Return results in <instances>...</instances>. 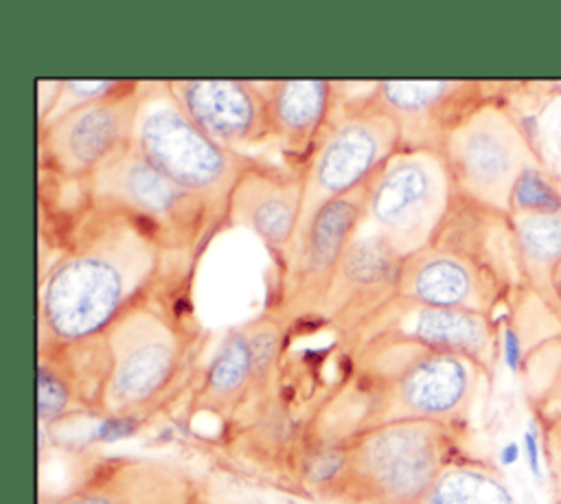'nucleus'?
Returning a JSON list of instances; mask_svg holds the SVG:
<instances>
[{
  "label": "nucleus",
  "instance_id": "obj_4",
  "mask_svg": "<svg viewBox=\"0 0 561 504\" xmlns=\"http://www.w3.org/2000/svg\"><path fill=\"white\" fill-rule=\"evenodd\" d=\"M456 427L401 419L364 425L342 440L335 489L364 504H421L458 458Z\"/></svg>",
  "mask_w": 561,
  "mask_h": 504
},
{
  "label": "nucleus",
  "instance_id": "obj_21",
  "mask_svg": "<svg viewBox=\"0 0 561 504\" xmlns=\"http://www.w3.org/2000/svg\"><path fill=\"white\" fill-rule=\"evenodd\" d=\"M508 226L522 278L554 307L552 272L561 263V210L508 213Z\"/></svg>",
  "mask_w": 561,
  "mask_h": 504
},
{
  "label": "nucleus",
  "instance_id": "obj_8",
  "mask_svg": "<svg viewBox=\"0 0 561 504\" xmlns=\"http://www.w3.org/2000/svg\"><path fill=\"white\" fill-rule=\"evenodd\" d=\"M440 153L456 195L506 215L519 175L541 164L517 112L495 99L478 103L445 136Z\"/></svg>",
  "mask_w": 561,
  "mask_h": 504
},
{
  "label": "nucleus",
  "instance_id": "obj_15",
  "mask_svg": "<svg viewBox=\"0 0 561 504\" xmlns=\"http://www.w3.org/2000/svg\"><path fill=\"white\" fill-rule=\"evenodd\" d=\"M305 206L300 167H278L254 160L239 177L226 213V224L252 230L283 263L289 259Z\"/></svg>",
  "mask_w": 561,
  "mask_h": 504
},
{
  "label": "nucleus",
  "instance_id": "obj_5",
  "mask_svg": "<svg viewBox=\"0 0 561 504\" xmlns=\"http://www.w3.org/2000/svg\"><path fill=\"white\" fill-rule=\"evenodd\" d=\"M129 140L162 175L204 199L224 221L239 177L256 160L199 129L167 81L140 83Z\"/></svg>",
  "mask_w": 561,
  "mask_h": 504
},
{
  "label": "nucleus",
  "instance_id": "obj_7",
  "mask_svg": "<svg viewBox=\"0 0 561 504\" xmlns=\"http://www.w3.org/2000/svg\"><path fill=\"white\" fill-rule=\"evenodd\" d=\"M397 151H401L399 125L375 90L340 101L300 167L305 180L300 228L331 199L364 186Z\"/></svg>",
  "mask_w": 561,
  "mask_h": 504
},
{
  "label": "nucleus",
  "instance_id": "obj_16",
  "mask_svg": "<svg viewBox=\"0 0 561 504\" xmlns=\"http://www.w3.org/2000/svg\"><path fill=\"white\" fill-rule=\"evenodd\" d=\"M169 90L215 142L243 153V147L272 138L261 83L237 79H178Z\"/></svg>",
  "mask_w": 561,
  "mask_h": 504
},
{
  "label": "nucleus",
  "instance_id": "obj_2",
  "mask_svg": "<svg viewBox=\"0 0 561 504\" xmlns=\"http://www.w3.org/2000/svg\"><path fill=\"white\" fill-rule=\"evenodd\" d=\"M103 419L142 421L167 405L186 383L195 335L147 294L103 333Z\"/></svg>",
  "mask_w": 561,
  "mask_h": 504
},
{
  "label": "nucleus",
  "instance_id": "obj_3",
  "mask_svg": "<svg viewBox=\"0 0 561 504\" xmlns=\"http://www.w3.org/2000/svg\"><path fill=\"white\" fill-rule=\"evenodd\" d=\"M366 377L373 405L364 425L421 419L460 427L484 370L460 355L425 348L390 333H370Z\"/></svg>",
  "mask_w": 561,
  "mask_h": 504
},
{
  "label": "nucleus",
  "instance_id": "obj_30",
  "mask_svg": "<svg viewBox=\"0 0 561 504\" xmlns=\"http://www.w3.org/2000/svg\"><path fill=\"white\" fill-rule=\"evenodd\" d=\"M552 296H554V309L561 313V263L552 272Z\"/></svg>",
  "mask_w": 561,
  "mask_h": 504
},
{
  "label": "nucleus",
  "instance_id": "obj_28",
  "mask_svg": "<svg viewBox=\"0 0 561 504\" xmlns=\"http://www.w3.org/2000/svg\"><path fill=\"white\" fill-rule=\"evenodd\" d=\"M500 357L511 373H519L524 366V342L511 322L500 327Z\"/></svg>",
  "mask_w": 561,
  "mask_h": 504
},
{
  "label": "nucleus",
  "instance_id": "obj_14",
  "mask_svg": "<svg viewBox=\"0 0 561 504\" xmlns=\"http://www.w3.org/2000/svg\"><path fill=\"white\" fill-rule=\"evenodd\" d=\"M283 348V322L261 316L232 329L210 357L199 381L195 405L213 414H230L274 373Z\"/></svg>",
  "mask_w": 561,
  "mask_h": 504
},
{
  "label": "nucleus",
  "instance_id": "obj_6",
  "mask_svg": "<svg viewBox=\"0 0 561 504\" xmlns=\"http://www.w3.org/2000/svg\"><path fill=\"white\" fill-rule=\"evenodd\" d=\"M456 188L436 149L397 151L366 186L362 237H377L401 259L434 243Z\"/></svg>",
  "mask_w": 561,
  "mask_h": 504
},
{
  "label": "nucleus",
  "instance_id": "obj_26",
  "mask_svg": "<svg viewBox=\"0 0 561 504\" xmlns=\"http://www.w3.org/2000/svg\"><path fill=\"white\" fill-rule=\"evenodd\" d=\"M537 421L541 427L546 471L552 482L554 502L561 504V410L546 416H537Z\"/></svg>",
  "mask_w": 561,
  "mask_h": 504
},
{
  "label": "nucleus",
  "instance_id": "obj_20",
  "mask_svg": "<svg viewBox=\"0 0 561 504\" xmlns=\"http://www.w3.org/2000/svg\"><path fill=\"white\" fill-rule=\"evenodd\" d=\"M261 85L272 138L278 140L289 158H298V167H302L340 103L337 83L327 79H283Z\"/></svg>",
  "mask_w": 561,
  "mask_h": 504
},
{
  "label": "nucleus",
  "instance_id": "obj_12",
  "mask_svg": "<svg viewBox=\"0 0 561 504\" xmlns=\"http://www.w3.org/2000/svg\"><path fill=\"white\" fill-rule=\"evenodd\" d=\"M359 324H368L370 333H390L432 351L467 357L484 370L486 379L500 362V322L489 313L419 305L394 294Z\"/></svg>",
  "mask_w": 561,
  "mask_h": 504
},
{
  "label": "nucleus",
  "instance_id": "obj_1",
  "mask_svg": "<svg viewBox=\"0 0 561 504\" xmlns=\"http://www.w3.org/2000/svg\"><path fill=\"white\" fill-rule=\"evenodd\" d=\"M70 245L42 278L37 342H79L103 333L151 294L167 243L140 215L88 199Z\"/></svg>",
  "mask_w": 561,
  "mask_h": 504
},
{
  "label": "nucleus",
  "instance_id": "obj_22",
  "mask_svg": "<svg viewBox=\"0 0 561 504\" xmlns=\"http://www.w3.org/2000/svg\"><path fill=\"white\" fill-rule=\"evenodd\" d=\"M421 504H517V500L495 465L458 456Z\"/></svg>",
  "mask_w": 561,
  "mask_h": 504
},
{
  "label": "nucleus",
  "instance_id": "obj_18",
  "mask_svg": "<svg viewBox=\"0 0 561 504\" xmlns=\"http://www.w3.org/2000/svg\"><path fill=\"white\" fill-rule=\"evenodd\" d=\"M39 504H195L193 480L171 462L116 458L59 495H42Z\"/></svg>",
  "mask_w": 561,
  "mask_h": 504
},
{
  "label": "nucleus",
  "instance_id": "obj_24",
  "mask_svg": "<svg viewBox=\"0 0 561 504\" xmlns=\"http://www.w3.org/2000/svg\"><path fill=\"white\" fill-rule=\"evenodd\" d=\"M519 121L541 164L561 182V90H554L537 114L530 118L519 116Z\"/></svg>",
  "mask_w": 561,
  "mask_h": 504
},
{
  "label": "nucleus",
  "instance_id": "obj_27",
  "mask_svg": "<svg viewBox=\"0 0 561 504\" xmlns=\"http://www.w3.org/2000/svg\"><path fill=\"white\" fill-rule=\"evenodd\" d=\"M522 454L526 458V467L530 476L537 482H543L546 478V458H543V440H541V427L537 416L528 421L524 434H522Z\"/></svg>",
  "mask_w": 561,
  "mask_h": 504
},
{
  "label": "nucleus",
  "instance_id": "obj_10",
  "mask_svg": "<svg viewBox=\"0 0 561 504\" xmlns=\"http://www.w3.org/2000/svg\"><path fill=\"white\" fill-rule=\"evenodd\" d=\"M140 83L57 112L37 129L39 167L53 177L88 182L94 169L131 136Z\"/></svg>",
  "mask_w": 561,
  "mask_h": 504
},
{
  "label": "nucleus",
  "instance_id": "obj_13",
  "mask_svg": "<svg viewBox=\"0 0 561 504\" xmlns=\"http://www.w3.org/2000/svg\"><path fill=\"white\" fill-rule=\"evenodd\" d=\"M506 289L508 283L484 263L436 243L401 259L394 280L399 298L489 316H495Z\"/></svg>",
  "mask_w": 561,
  "mask_h": 504
},
{
  "label": "nucleus",
  "instance_id": "obj_9",
  "mask_svg": "<svg viewBox=\"0 0 561 504\" xmlns=\"http://www.w3.org/2000/svg\"><path fill=\"white\" fill-rule=\"evenodd\" d=\"M83 195L140 215L158 228L167 250L193 248L224 221L213 206L162 175L129 138L94 169Z\"/></svg>",
  "mask_w": 561,
  "mask_h": 504
},
{
  "label": "nucleus",
  "instance_id": "obj_29",
  "mask_svg": "<svg viewBox=\"0 0 561 504\" xmlns=\"http://www.w3.org/2000/svg\"><path fill=\"white\" fill-rule=\"evenodd\" d=\"M519 456H522V445L515 443V440H508V443H504L500 447L497 460H500L502 467H511V465H515L519 460Z\"/></svg>",
  "mask_w": 561,
  "mask_h": 504
},
{
  "label": "nucleus",
  "instance_id": "obj_19",
  "mask_svg": "<svg viewBox=\"0 0 561 504\" xmlns=\"http://www.w3.org/2000/svg\"><path fill=\"white\" fill-rule=\"evenodd\" d=\"M399 263L401 256L381 239L357 234L320 309L324 318L353 320L355 324L366 320L394 296Z\"/></svg>",
  "mask_w": 561,
  "mask_h": 504
},
{
  "label": "nucleus",
  "instance_id": "obj_11",
  "mask_svg": "<svg viewBox=\"0 0 561 504\" xmlns=\"http://www.w3.org/2000/svg\"><path fill=\"white\" fill-rule=\"evenodd\" d=\"M366 186L324 204L300 228L287 265L283 305L289 313H318L333 285L337 267L359 232Z\"/></svg>",
  "mask_w": 561,
  "mask_h": 504
},
{
  "label": "nucleus",
  "instance_id": "obj_23",
  "mask_svg": "<svg viewBox=\"0 0 561 504\" xmlns=\"http://www.w3.org/2000/svg\"><path fill=\"white\" fill-rule=\"evenodd\" d=\"M90 416L79 390L57 355L37 346V419L39 425H55L68 419Z\"/></svg>",
  "mask_w": 561,
  "mask_h": 504
},
{
  "label": "nucleus",
  "instance_id": "obj_17",
  "mask_svg": "<svg viewBox=\"0 0 561 504\" xmlns=\"http://www.w3.org/2000/svg\"><path fill=\"white\" fill-rule=\"evenodd\" d=\"M373 90L399 125L401 149L440 151L445 136L486 99L480 83L456 79L379 81Z\"/></svg>",
  "mask_w": 561,
  "mask_h": 504
},
{
  "label": "nucleus",
  "instance_id": "obj_25",
  "mask_svg": "<svg viewBox=\"0 0 561 504\" xmlns=\"http://www.w3.org/2000/svg\"><path fill=\"white\" fill-rule=\"evenodd\" d=\"M557 210H561V182L543 164L526 169L513 186L508 213Z\"/></svg>",
  "mask_w": 561,
  "mask_h": 504
}]
</instances>
